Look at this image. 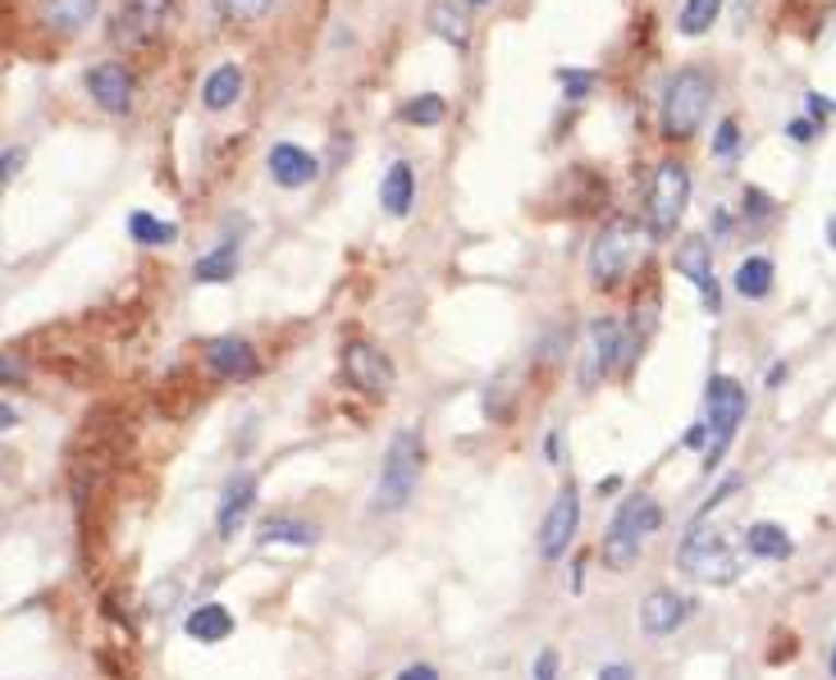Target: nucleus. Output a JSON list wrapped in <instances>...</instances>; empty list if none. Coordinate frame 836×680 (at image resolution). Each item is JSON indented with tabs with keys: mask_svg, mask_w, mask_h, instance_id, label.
Wrapping results in <instances>:
<instances>
[{
	"mask_svg": "<svg viewBox=\"0 0 836 680\" xmlns=\"http://www.w3.org/2000/svg\"><path fill=\"white\" fill-rule=\"evenodd\" d=\"M169 14V0H115V19H110V42L119 46H146L161 33V23Z\"/></svg>",
	"mask_w": 836,
	"mask_h": 680,
	"instance_id": "6e6552de",
	"label": "nucleus"
},
{
	"mask_svg": "<svg viewBox=\"0 0 836 680\" xmlns=\"http://www.w3.org/2000/svg\"><path fill=\"white\" fill-rule=\"evenodd\" d=\"M448 115V106H444V96H435V92H425V96H416V101H408V106H402V119L408 124H439Z\"/></svg>",
	"mask_w": 836,
	"mask_h": 680,
	"instance_id": "c756f323",
	"label": "nucleus"
},
{
	"mask_svg": "<svg viewBox=\"0 0 836 680\" xmlns=\"http://www.w3.org/2000/svg\"><path fill=\"white\" fill-rule=\"evenodd\" d=\"M737 142H741V124H737V119H722V124H718V138H714V151H718V155H731V151H737Z\"/></svg>",
	"mask_w": 836,
	"mask_h": 680,
	"instance_id": "2f4dec72",
	"label": "nucleus"
},
{
	"mask_svg": "<svg viewBox=\"0 0 836 680\" xmlns=\"http://www.w3.org/2000/svg\"><path fill=\"white\" fill-rule=\"evenodd\" d=\"M781 379H787V365H773V371H768V384H773V388H777V384H781Z\"/></svg>",
	"mask_w": 836,
	"mask_h": 680,
	"instance_id": "a19ab883",
	"label": "nucleus"
},
{
	"mask_svg": "<svg viewBox=\"0 0 836 680\" xmlns=\"http://www.w3.org/2000/svg\"><path fill=\"white\" fill-rule=\"evenodd\" d=\"M745 421V388L731 375H714L704 394V425H708V448H704V470H714L722 461V453L731 448Z\"/></svg>",
	"mask_w": 836,
	"mask_h": 680,
	"instance_id": "f03ea898",
	"label": "nucleus"
},
{
	"mask_svg": "<svg viewBox=\"0 0 836 680\" xmlns=\"http://www.w3.org/2000/svg\"><path fill=\"white\" fill-rule=\"evenodd\" d=\"M96 5H101V0H42V5H37V23H46L50 33L73 37L79 28H87V23H92Z\"/></svg>",
	"mask_w": 836,
	"mask_h": 680,
	"instance_id": "f3484780",
	"label": "nucleus"
},
{
	"mask_svg": "<svg viewBox=\"0 0 836 680\" xmlns=\"http://www.w3.org/2000/svg\"><path fill=\"white\" fill-rule=\"evenodd\" d=\"M421 480V438L412 430H402L389 443V457L385 470H379V484H375V512H398L408 507V499L416 493Z\"/></svg>",
	"mask_w": 836,
	"mask_h": 680,
	"instance_id": "20e7f679",
	"label": "nucleus"
},
{
	"mask_svg": "<svg viewBox=\"0 0 836 680\" xmlns=\"http://www.w3.org/2000/svg\"><path fill=\"white\" fill-rule=\"evenodd\" d=\"M686 201H691V174L681 161L658 165L654 174V188H649V228L654 238H672V228L686 215Z\"/></svg>",
	"mask_w": 836,
	"mask_h": 680,
	"instance_id": "423d86ee",
	"label": "nucleus"
},
{
	"mask_svg": "<svg viewBox=\"0 0 836 680\" xmlns=\"http://www.w3.org/2000/svg\"><path fill=\"white\" fill-rule=\"evenodd\" d=\"M412 201H416V174L408 161H398V165H389L385 183H379V206H385L389 215H408Z\"/></svg>",
	"mask_w": 836,
	"mask_h": 680,
	"instance_id": "aec40b11",
	"label": "nucleus"
},
{
	"mask_svg": "<svg viewBox=\"0 0 836 680\" xmlns=\"http://www.w3.org/2000/svg\"><path fill=\"white\" fill-rule=\"evenodd\" d=\"M87 92H92V101L106 115H129L133 110V73L123 69L119 60L92 65L87 69Z\"/></svg>",
	"mask_w": 836,
	"mask_h": 680,
	"instance_id": "ddd939ff",
	"label": "nucleus"
},
{
	"mask_svg": "<svg viewBox=\"0 0 836 680\" xmlns=\"http://www.w3.org/2000/svg\"><path fill=\"white\" fill-rule=\"evenodd\" d=\"M681 571L699 575V581H714V585H731V581H737V571H741V562H737V553H731V543L722 539V530L695 520L686 543H681Z\"/></svg>",
	"mask_w": 836,
	"mask_h": 680,
	"instance_id": "39448f33",
	"label": "nucleus"
},
{
	"mask_svg": "<svg viewBox=\"0 0 836 680\" xmlns=\"http://www.w3.org/2000/svg\"><path fill=\"white\" fill-rule=\"evenodd\" d=\"M207 365L220 379H251L257 375V352L243 338H215V343H207Z\"/></svg>",
	"mask_w": 836,
	"mask_h": 680,
	"instance_id": "2eb2a0df",
	"label": "nucleus"
},
{
	"mask_svg": "<svg viewBox=\"0 0 836 680\" xmlns=\"http://www.w3.org/2000/svg\"><path fill=\"white\" fill-rule=\"evenodd\" d=\"M234 270H238V243L224 238L215 251H207V256H201L197 266H192V279H197V283H229Z\"/></svg>",
	"mask_w": 836,
	"mask_h": 680,
	"instance_id": "b1692460",
	"label": "nucleus"
},
{
	"mask_svg": "<svg viewBox=\"0 0 836 680\" xmlns=\"http://www.w3.org/2000/svg\"><path fill=\"white\" fill-rule=\"evenodd\" d=\"M745 548L764 562H781V558H791V535L773 526V520H758V526L745 530Z\"/></svg>",
	"mask_w": 836,
	"mask_h": 680,
	"instance_id": "5701e85b",
	"label": "nucleus"
},
{
	"mask_svg": "<svg viewBox=\"0 0 836 680\" xmlns=\"http://www.w3.org/2000/svg\"><path fill=\"white\" fill-rule=\"evenodd\" d=\"M686 598L681 594H672V589H654L649 598H645V608H640V625L649 635H672L681 621H686Z\"/></svg>",
	"mask_w": 836,
	"mask_h": 680,
	"instance_id": "a211bd4d",
	"label": "nucleus"
},
{
	"mask_svg": "<svg viewBox=\"0 0 836 680\" xmlns=\"http://www.w3.org/2000/svg\"><path fill=\"white\" fill-rule=\"evenodd\" d=\"M0 421H5V430H14V421H19V415H14V407H10V402L0 407Z\"/></svg>",
	"mask_w": 836,
	"mask_h": 680,
	"instance_id": "ea45409f",
	"label": "nucleus"
},
{
	"mask_svg": "<svg viewBox=\"0 0 836 680\" xmlns=\"http://www.w3.org/2000/svg\"><path fill=\"white\" fill-rule=\"evenodd\" d=\"M19 165H23V151H5V183L19 174Z\"/></svg>",
	"mask_w": 836,
	"mask_h": 680,
	"instance_id": "4c0bfd02",
	"label": "nucleus"
},
{
	"mask_svg": "<svg viewBox=\"0 0 836 680\" xmlns=\"http://www.w3.org/2000/svg\"><path fill=\"white\" fill-rule=\"evenodd\" d=\"M429 33L435 37H444V42H452V46H467V37H471V28H467V14L452 5V0H435L429 5Z\"/></svg>",
	"mask_w": 836,
	"mask_h": 680,
	"instance_id": "393cba45",
	"label": "nucleus"
},
{
	"mask_svg": "<svg viewBox=\"0 0 836 680\" xmlns=\"http://www.w3.org/2000/svg\"><path fill=\"white\" fill-rule=\"evenodd\" d=\"M832 676H836V653H832Z\"/></svg>",
	"mask_w": 836,
	"mask_h": 680,
	"instance_id": "c03bdc74",
	"label": "nucleus"
},
{
	"mask_svg": "<svg viewBox=\"0 0 836 680\" xmlns=\"http://www.w3.org/2000/svg\"><path fill=\"white\" fill-rule=\"evenodd\" d=\"M718 14H722V0H686L676 28H681V37H699V33H708V23H718Z\"/></svg>",
	"mask_w": 836,
	"mask_h": 680,
	"instance_id": "cd10ccee",
	"label": "nucleus"
},
{
	"mask_svg": "<svg viewBox=\"0 0 836 680\" xmlns=\"http://www.w3.org/2000/svg\"><path fill=\"white\" fill-rule=\"evenodd\" d=\"M557 83L567 87V101H586L594 87V73H580V69H557Z\"/></svg>",
	"mask_w": 836,
	"mask_h": 680,
	"instance_id": "7c9ffc66",
	"label": "nucleus"
},
{
	"mask_svg": "<svg viewBox=\"0 0 836 680\" xmlns=\"http://www.w3.org/2000/svg\"><path fill=\"white\" fill-rule=\"evenodd\" d=\"M613 361H622V333L613 320H594L586 329V348H580V388H594Z\"/></svg>",
	"mask_w": 836,
	"mask_h": 680,
	"instance_id": "9b49d317",
	"label": "nucleus"
},
{
	"mask_svg": "<svg viewBox=\"0 0 836 680\" xmlns=\"http://www.w3.org/2000/svg\"><path fill=\"white\" fill-rule=\"evenodd\" d=\"M129 233H133V243H142V247H169L174 238H179V228L156 220V215H146V211L129 215Z\"/></svg>",
	"mask_w": 836,
	"mask_h": 680,
	"instance_id": "bb28decb",
	"label": "nucleus"
},
{
	"mask_svg": "<svg viewBox=\"0 0 836 680\" xmlns=\"http://www.w3.org/2000/svg\"><path fill=\"white\" fill-rule=\"evenodd\" d=\"M238 92H243V69L238 65H220L207 78V87H201V106L207 110H229L238 101Z\"/></svg>",
	"mask_w": 836,
	"mask_h": 680,
	"instance_id": "4be33fe9",
	"label": "nucleus"
},
{
	"mask_svg": "<svg viewBox=\"0 0 836 680\" xmlns=\"http://www.w3.org/2000/svg\"><path fill=\"white\" fill-rule=\"evenodd\" d=\"M658 520H663V507H658L654 499H645V493L626 499L622 512H617V520H613V526H608V535H603V562L613 566V571L636 566L640 543H645V535L658 530Z\"/></svg>",
	"mask_w": 836,
	"mask_h": 680,
	"instance_id": "7ed1b4c3",
	"label": "nucleus"
},
{
	"mask_svg": "<svg viewBox=\"0 0 836 680\" xmlns=\"http://www.w3.org/2000/svg\"><path fill=\"white\" fill-rule=\"evenodd\" d=\"M787 133H791V142H809V138H814V124H809V119H796V124L787 128Z\"/></svg>",
	"mask_w": 836,
	"mask_h": 680,
	"instance_id": "c9c22d12",
	"label": "nucleus"
},
{
	"mask_svg": "<svg viewBox=\"0 0 836 680\" xmlns=\"http://www.w3.org/2000/svg\"><path fill=\"white\" fill-rule=\"evenodd\" d=\"M266 548L270 543H297V548H307L316 543V526H302V520H289V516H270L261 520V535H257Z\"/></svg>",
	"mask_w": 836,
	"mask_h": 680,
	"instance_id": "a878e982",
	"label": "nucleus"
},
{
	"mask_svg": "<svg viewBox=\"0 0 836 680\" xmlns=\"http://www.w3.org/2000/svg\"><path fill=\"white\" fill-rule=\"evenodd\" d=\"M704 438H708V425H695V430L686 434V443H691V448H704Z\"/></svg>",
	"mask_w": 836,
	"mask_h": 680,
	"instance_id": "58836bf2",
	"label": "nucleus"
},
{
	"mask_svg": "<svg viewBox=\"0 0 836 680\" xmlns=\"http://www.w3.org/2000/svg\"><path fill=\"white\" fill-rule=\"evenodd\" d=\"M576 520H580V493H576V484H563V493L553 499L544 526H540V553H544L549 562H557V558H563L567 548H572Z\"/></svg>",
	"mask_w": 836,
	"mask_h": 680,
	"instance_id": "9d476101",
	"label": "nucleus"
},
{
	"mask_svg": "<svg viewBox=\"0 0 836 680\" xmlns=\"http://www.w3.org/2000/svg\"><path fill=\"white\" fill-rule=\"evenodd\" d=\"M467 5H490V0H467Z\"/></svg>",
	"mask_w": 836,
	"mask_h": 680,
	"instance_id": "37998d69",
	"label": "nucleus"
},
{
	"mask_svg": "<svg viewBox=\"0 0 836 680\" xmlns=\"http://www.w3.org/2000/svg\"><path fill=\"white\" fill-rule=\"evenodd\" d=\"M636 224L631 220H608L599 228V238L590 243V283L594 288H613L626 266H631V256H636Z\"/></svg>",
	"mask_w": 836,
	"mask_h": 680,
	"instance_id": "0eeeda50",
	"label": "nucleus"
},
{
	"mask_svg": "<svg viewBox=\"0 0 836 680\" xmlns=\"http://www.w3.org/2000/svg\"><path fill=\"white\" fill-rule=\"evenodd\" d=\"M266 165H270V178L279 183V188H307V183H316V174H320L316 155L293 146V142H274Z\"/></svg>",
	"mask_w": 836,
	"mask_h": 680,
	"instance_id": "4468645a",
	"label": "nucleus"
},
{
	"mask_svg": "<svg viewBox=\"0 0 836 680\" xmlns=\"http://www.w3.org/2000/svg\"><path fill=\"white\" fill-rule=\"evenodd\" d=\"M398 680H439V671H435V667H425V663H416V667H402Z\"/></svg>",
	"mask_w": 836,
	"mask_h": 680,
	"instance_id": "f704fd0d",
	"label": "nucleus"
},
{
	"mask_svg": "<svg viewBox=\"0 0 836 680\" xmlns=\"http://www.w3.org/2000/svg\"><path fill=\"white\" fill-rule=\"evenodd\" d=\"M708 101H714V78L704 69L686 65L668 78L663 87V115H658V128H663L668 142H686L699 133V124L708 115Z\"/></svg>",
	"mask_w": 836,
	"mask_h": 680,
	"instance_id": "f257e3e1",
	"label": "nucleus"
},
{
	"mask_svg": "<svg viewBox=\"0 0 836 680\" xmlns=\"http://www.w3.org/2000/svg\"><path fill=\"white\" fill-rule=\"evenodd\" d=\"M599 680H636V676H631V667L613 663V667H603V671H599Z\"/></svg>",
	"mask_w": 836,
	"mask_h": 680,
	"instance_id": "e433bc0d",
	"label": "nucleus"
},
{
	"mask_svg": "<svg viewBox=\"0 0 836 680\" xmlns=\"http://www.w3.org/2000/svg\"><path fill=\"white\" fill-rule=\"evenodd\" d=\"M804 110H809V119H819V128H823V119H827V110H832V106H827V96L809 92V96H804Z\"/></svg>",
	"mask_w": 836,
	"mask_h": 680,
	"instance_id": "473e14b6",
	"label": "nucleus"
},
{
	"mask_svg": "<svg viewBox=\"0 0 836 680\" xmlns=\"http://www.w3.org/2000/svg\"><path fill=\"white\" fill-rule=\"evenodd\" d=\"M274 0H215V10L224 23H257L270 14Z\"/></svg>",
	"mask_w": 836,
	"mask_h": 680,
	"instance_id": "c85d7f7f",
	"label": "nucleus"
},
{
	"mask_svg": "<svg viewBox=\"0 0 836 680\" xmlns=\"http://www.w3.org/2000/svg\"><path fill=\"white\" fill-rule=\"evenodd\" d=\"M672 266H676V274H686L699 288L708 316H718V310H722V293H718V279H714V251H708V238H686V243L676 247Z\"/></svg>",
	"mask_w": 836,
	"mask_h": 680,
	"instance_id": "f8f14e48",
	"label": "nucleus"
},
{
	"mask_svg": "<svg viewBox=\"0 0 836 680\" xmlns=\"http://www.w3.org/2000/svg\"><path fill=\"white\" fill-rule=\"evenodd\" d=\"M251 503H257V476H251V470H238V476L229 480V489H224L220 516H215V526H220L224 539H234V530L243 526V516L251 512Z\"/></svg>",
	"mask_w": 836,
	"mask_h": 680,
	"instance_id": "dca6fc26",
	"label": "nucleus"
},
{
	"mask_svg": "<svg viewBox=\"0 0 836 680\" xmlns=\"http://www.w3.org/2000/svg\"><path fill=\"white\" fill-rule=\"evenodd\" d=\"M553 676H557V658H553V648H544L535 658V680H553Z\"/></svg>",
	"mask_w": 836,
	"mask_h": 680,
	"instance_id": "72a5a7b5",
	"label": "nucleus"
},
{
	"mask_svg": "<svg viewBox=\"0 0 836 680\" xmlns=\"http://www.w3.org/2000/svg\"><path fill=\"white\" fill-rule=\"evenodd\" d=\"M184 631H188L197 644H220V640L234 635V612L224 608V603H201V608L188 612Z\"/></svg>",
	"mask_w": 836,
	"mask_h": 680,
	"instance_id": "6ab92c4d",
	"label": "nucleus"
},
{
	"mask_svg": "<svg viewBox=\"0 0 836 680\" xmlns=\"http://www.w3.org/2000/svg\"><path fill=\"white\" fill-rule=\"evenodd\" d=\"M827 243H832V247H836V215H832V220H827Z\"/></svg>",
	"mask_w": 836,
	"mask_h": 680,
	"instance_id": "79ce46f5",
	"label": "nucleus"
},
{
	"mask_svg": "<svg viewBox=\"0 0 836 680\" xmlns=\"http://www.w3.org/2000/svg\"><path fill=\"white\" fill-rule=\"evenodd\" d=\"M343 379L357 388V394H370V398H385L393 388V365L389 356L370 348V343H348L343 348Z\"/></svg>",
	"mask_w": 836,
	"mask_h": 680,
	"instance_id": "1a4fd4ad",
	"label": "nucleus"
},
{
	"mask_svg": "<svg viewBox=\"0 0 836 680\" xmlns=\"http://www.w3.org/2000/svg\"><path fill=\"white\" fill-rule=\"evenodd\" d=\"M731 288H737L745 302L768 297L773 293V260L768 256H745L737 266V274H731Z\"/></svg>",
	"mask_w": 836,
	"mask_h": 680,
	"instance_id": "412c9836",
	"label": "nucleus"
}]
</instances>
